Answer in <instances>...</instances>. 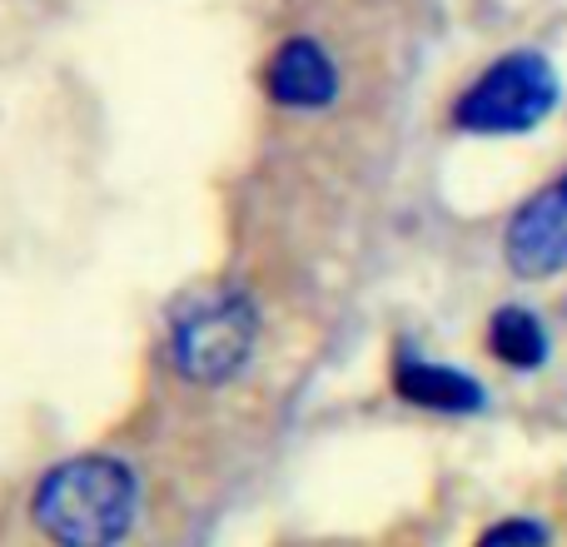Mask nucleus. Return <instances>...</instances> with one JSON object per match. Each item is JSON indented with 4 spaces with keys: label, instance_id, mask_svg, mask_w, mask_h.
<instances>
[{
    "label": "nucleus",
    "instance_id": "7",
    "mask_svg": "<svg viewBox=\"0 0 567 547\" xmlns=\"http://www.w3.org/2000/svg\"><path fill=\"white\" fill-rule=\"evenodd\" d=\"M488 349H493V359H503L508 369H538V363L548 359V329L538 323L533 309L508 303V309H498L488 319Z\"/></svg>",
    "mask_w": 567,
    "mask_h": 547
},
{
    "label": "nucleus",
    "instance_id": "4",
    "mask_svg": "<svg viewBox=\"0 0 567 547\" xmlns=\"http://www.w3.org/2000/svg\"><path fill=\"white\" fill-rule=\"evenodd\" d=\"M503 255H508V269L523 274V279H548V274L567 269V175H558L548 189H538L513 215Z\"/></svg>",
    "mask_w": 567,
    "mask_h": 547
},
{
    "label": "nucleus",
    "instance_id": "8",
    "mask_svg": "<svg viewBox=\"0 0 567 547\" xmlns=\"http://www.w3.org/2000/svg\"><path fill=\"white\" fill-rule=\"evenodd\" d=\"M478 547H548V533L528 518H513V523H498L493 533H483Z\"/></svg>",
    "mask_w": 567,
    "mask_h": 547
},
{
    "label": "nucleus",
    "instance_id": "6",
    "mask_svg": "<svg viewBox=\"0 0 567 547\" xmlns=\"http://www.w3.org/2000/svg\"><path fill=\"white\" fill-rule=\"evenodd\" d=\"M393 389L419 409H439V413H473L483 409V389L478 379L449 369V363H429V359H399L393 369Z\"/></svg>",
    "mask_w": 567,
    "mask_h": 547
},
{
    "label": "nucleus",
    "instance_id": "2",
    "mask_svg": "<svg viewBox=\"0 0 567 547\" xmlns=\"http://www.w3.org/2000/svg\"><path fill=\"white\" fill-rule=\"evenodd\" d=\"M259 339V309L235 283H209L169 319V363L189 383H225L249 363Z\"/></svg>",
    "mask_w": 567,
    "mask_h": 547
},
{
    "label": "nucleus",
    "instance_id": "3",
    "mask_svg": "<svg viewBox=\"0 0 567 547\" xmlns=\"http://www.w3.org/2000/svg\"><path fill=\"white\" fill-rule=\"evenodd\" d=\"M558 105V70L538 50H513L493 60L478 80L458 95L453 125L468 135H523L538 130Z\"/></svg>",
    "mask_w": 567,
    "mask_h": 547
},
{
    "label": "nucleus",
    "instance_id": "5",
    "mask_svg": "<svg viewBox=\"0 0 567 547\" xmlns=\"http://www.w3.org/2000/svg\"><path fill=\"white\" fill-rule=\"evenodd\" d=\"M265 95L284 110H323L339 95V70H333L329 50L309 35L284 40L265 65Z\"/></svg>",
    "mask_w": 567,
    "mask_h": 547
},
{
    "label": "nucleus",
    "instance_id": "1",
    "mask_svg": "<svg viewBox=\"0 0 567 547\" xmlns=\"http://www.w3.org/2000/svg\"><path fill=\"white\" fill-rule=\"evenodd\" d=\"M135 473L115 458H70L35 488L30 518L55 547H120L135 523Z\"/></svg>",
    "mask_w": 567,
    "mask_h": 547
}]
</instances>
